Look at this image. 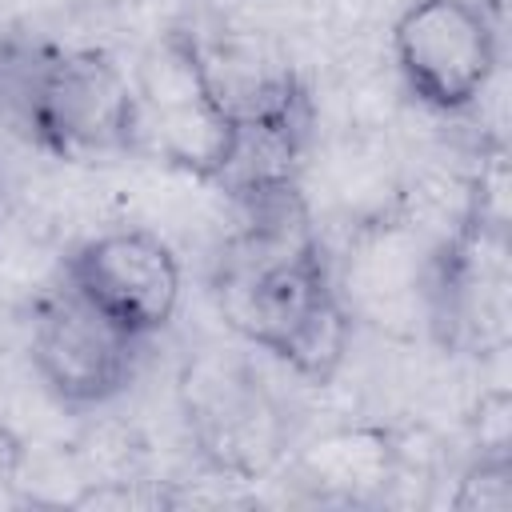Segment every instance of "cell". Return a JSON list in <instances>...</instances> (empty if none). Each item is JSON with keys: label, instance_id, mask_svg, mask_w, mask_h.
<instances>
[{"label": "cell", "instance_id": "1", "mask_svg": "<svg viewBox=\"0 0 512 512\" xmlns=\"http://www.w3.org/2000/svg\"><path fill=\"white\" fill-rule=\"evenodd\" d=\"M236 204L240 228L224 244L212 284L220 316L300 380L328 384L344 364L352 316L300 184L244 192Z\"/></svg>", "mask_w": 512, "mask_h": 512}, {"label": "cell", "instance_id": "2", "mask_svg": "<svg viewBox=\"0 0 512 512\" xmlns=\"http://www.w3.org/2000/svg\"><path fill=\"white\" fill-rule=\"evenodd\" d=\"M0 124L56 160H104L140 148L132 76L104 48L32 32L0 36Z\"/></svg>", "mask_w": 512, "mask_h": 512}, {"label": "cell", "instance_id": "3", "mask_svg": "<svg viewBox=\"0 0 512 512\" xmlns=\"http://www.w3.org/2000/svg\"><path fill=\"white\" fill-rule=\"evenodd\" d=\"M132 84L140 100V148L204 184H216L236 144V120L208 84L196 32L172 28L148 44L132 68Z\"/></svg>", "mask_w": 512, "mask_h": 512}, {"label": "cell", "instance_id": "4", "mask_svg": "<svg viewBox=\"0 0 512 512\" xmlns=\"http://www.w3.org/2000/svg\"><path fill=\"white\" fill-rule=\"evenodd\" d=\"M388 44L408 96L440 116L476 108L500 68V32L484 0H408Z\"/></svg>", "mask_w": 512, "mask_h": 512}, {"label": "cell", "instance_id": "5", "mask_svg": "<svg viewBox=\"0 0 512 512\" xmlns=\"http://www.w3.org/2000/svg\"><path fill=\"white\" fill-rule=\"evenodd\" d=\"M140 344L144 340L128 336L64 280L40 292L32 304V368L64 408L84 412L116 400L136 376Z\"/></svg>", "mask_w": 512, "mask_h": 512}, {"label": "cell", "instance_id": "6", "mask_svg": "<svg viewBox=\"0 0 512 512\" xmlns=\"http://www.w3.org/2000/svg\"><path fill=\"white\" fill-rule=\"evenodd\" d=\"M60 280L128 336L164 332L184 296V268L172 244L148 228H108L64 256Z\"/></svg>", "mask_w": 512, "mask_h": 512}, {"label": "cell", "instance_id": "7", "mask_svg": "<svg viewBox=\"0 0 512 512\" xmlns=\"http://www.w3.org/2000/svg\"><path fill=\"white\" fill-rule=\"evenodd\" d=\"M424 296L444 344L472 352L500 344L508 320V228H488L460 212V224L428 260Z\"/></svg>", "mask_w": 512, "mask_h": 512}, {"label": "cell", "instance_id": "8", "mask_svg": "<svg viewBox=\"0 0 512 512\" xmlns=\"http://www.w3.org/2000/svg\"><path fill=\"white\" fill-rule=\"evenodd\" d=\"M188 424L204 460L236 480L260 476L280 456V424L252 380L212 372L188 384Z\"/></svg>", "mask_w": 512, "mask_h": 512}, {"label": "cell", "instance_id": "9", "mask_svg": "<svg viewBox=\"0 0 512 512\" xmlns=\"http://www.w3.org/2000/svg\"><path fill=\"white\" fill-rule=\"evenodd\" d=\"M408 468V440L388 424H344L300 448V484L344 504H376L400 484Z\"/></svg>", "mask_w": 512, "mask_h": 512}, {"label": "cell", "instance_id": "10", "mask_svg": "<svg viewBox=\"0 0 512 512\" xmlns=\"http://www.w3.org/2000/svg\"><path fill=\"white\" fill-rule=\"evenodd\" d=\"M200 60H204L216 100L224 104V112L236 124L312 120V100H308L296 68L268 44L248 40V36L200 40Z\"/></svg>", "mask_w": 512, "mask_h": 512}, {"label": "cell", "instance_id": "11", "mask_svg": "<svg viewBox=\"0 0 512 512\" xmlns=\"http://www.w3.org/2000/svg\"><path fill=\"white\" fill-rule=\"evenodd\" d=\"M456 512H504L512 508V452H476V460L456 476L448 496Z\"/></svg>", "mask_w": 512, "mask_h": 512}, {"label": "cell", "instance_id": "12", "mask_svg": "<svg viewBox=\"0 0 512 512\" xmlns=\"http://www.w3.org/2000/svg\"><path fill=\"white\" fill-rule=\"evenodd\" d=\"M476 452H512V396L504 388H488L476 404Z\"/></svg>", "mask_w": 512, "mask_h": 512}, {"label": "cell", "instance_id": "13", "mask_svg": "<svg viewBox=\"0 0 512 512\" xmlns=\"http://www.w3.org/2000/svg\"><path fill=\"white\" fill-rule=\"evenodd\" d=\"M8 216H12V180H8V168L0 160V228L8 224Z\"/></svg>", "mask_w": 512, "mask_h": 512}]
</instances>
